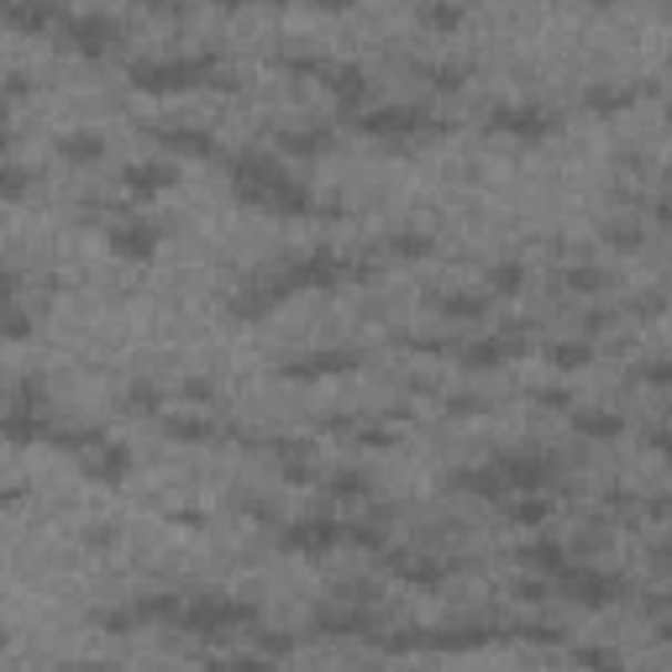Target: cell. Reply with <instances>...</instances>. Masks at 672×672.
Masks as SVG:
<instances>
[{"instance_id":"1","label":"cell","mask_w":672,"mask_h":672,"mask_svg":"<svg viewBox=\"0 0 672 672\" xmlns=\"http://www.w3.org/2000/svg\"><path fill=\"white\" fill-rule=\"evenodd\" d=\"M232 190H237L242 205H253L263 216H316L320 211L316 190L268 153H237L232 159Z\"/></svg>"},{"instance_id":"7","label":"cell","mask_w":672,"mask_h":672,"mask_svg":"<svg viewBox=\"0 0 672 672\" xmlns=\"http://www.w3.org/2000/svg\"><path fill=\"white\" fill-rule=\"evenodd\" d=\"M357 132L363 138H431V132H447V121H436L426 105H374L357 116Z\"/></svg>"},{"instance_id":"30","label":"cell","mask_w":672,"mask_h":672,"mask_svg":"<svg viewBox=\"0 0 672 672\" xmlns=\"http://www.w3.org/2000/svg\"><path fill=\"white\" fill-rule=\"evenodd\" d=\"M159 426L174 436V441H216L221 436V426L211 416H163Z\"/></svg>"},{"instance_id":"2","label":"cell","mask_w":672,"mask_h":672,"mask_svg":"<svg viewBox=\"0 0 672 672\" xmlns=\"http://www.w3.org/2000/svg\"><path fill=\"white\" fill-rule=\"evenodd\" d=\"M126 80L138 84V90H147V95H184V90H200V84L232 90V80L221 74V63L205 59V53H195V59H184V53H174V59H138V63H126Z\"/></svg>"},{"instance_id":"31","label":"cell","mask_w":672,"mask_h":672,"mask_svg":"<svg viewBox=\"0 0 672 672\" xmlns=\"http://www.w3.org/2000/svg\"><path fill=\"white\" fill-rule=\"evenodd\" d=\"M583 105L599 111V116H614V111H631L635 105V90L631 84H593L589 95H583Z\"/></svg>"},{"instance_id":"53","label":"cell","mask_w":672,"mask_h":672,"mask_svg":"<svg viewBox=\"0 0 672 672\" xmlns=\"http://www.w3.org/2000/svg\"><path fill=\"white\" fill-rule=\"evenodd\" d=\"M6 147H11V132H0V159H6Z\"/></svg>"},{"instance_id":"36","label":"cell","mask_w":672,"mask_h":672,"mask_svg":"<svg viewBox=\"0 0 672 672\" xmlns=\"http://www.w3.org/2000/svg\"><path fill=\"white\" fill-rule=\"evenodd\" d=\"M420 27H431V32H457V27H462V0H426V6H420Z\"/></svg>"},{"instance_id":"17","label":"cell","mask_w":672,"mask_h":672,"mask_svg":"<svg viewBox=\"0 0 672 672\" xmlns=\"http://www.w3.org/2000/svg\"><path fill=\"white\" fill-rule=\"evenodd\" d=\"M111 253L116 257H132V263H147V257L159 253V226L153 221H116L111 226Z\"/></svg>"},{"instance_id":"48","label":"cell","mask_w":672,"mask_h":672,"mask_svg":"<svg viewBox=\"0 0 672 672\" xmlns=\"http://www.w3.org/2000/svg\"><path fill=\"white\" fill-rule=\"evenodd\" d=\"M27 90H32V84H27V74H6V80H0V95H6V100H21Z\"/></svg>"},{"instance_id":"16","label":"cell","mask_w":672,"mask_h":672,"mask_svg":"<svg viewBox=\"0 0 672 672\" xmlns=\"http://www.w3.org/2000/svg\"><path fill=\"white\" fill-rule=\"evenodd\" d=\"M457 363L468 368V374H489V368H505L515 353H520V336L515 332H495V336H474V342H462L452 347Z\"/></svg>"},{"instance_id":"9","label":"cell","mask_w":672,"mask_h":672,"mask_svg":"<svg viewBox=\"0 0 672 672\" xmlns=\"http://www.w3.org/2000/svg\"><path fill=\"white\" fill-rule=\"evenodd\" d=\"M353 368H363V353L357 347H316V353L289 357L278 374L295 378V384H316V378H342V374H353Z\"/></svg>"},{"instance_id":"14","label":"cell","mask_w":672,"mask_h":672,"mask_svg":"<svg viewBox=\"0 0 672 672\" xmlns=\"http://www.w3.org/2000/svg\"><path fill=\"white\" fill-rule=\"evenodd\" d=\"M278 541H284V552H305V557L336 552L342 547V520H332V515H305L295 526H284Z\"/></svg>"},{"instance_id":"33","label":"cell","mask_w":672,"mask_h":672,"mask_svg":"<svg viewBox=\"0 0 672 672\" xmlns=\"http://www.w3.org/2000/svg\"><path fill=\"white\" fill-rule=\"evenodd\" d=\"M48 441H53V447H59V452H90V447H100V441H105V431H100V426H53V431H48Z\"/></svg>"},{"instance_id":"49","label":"cell","mask_w":672,"mask_h":672,"mask_svg":"<svg viewBox=\"0 0 672 672\" xmlns=\"http://www.w3.org/2000/svg\"><path fill=\"white\" fill-rule=\"evenodd\" d=\"M184 399H200V405H205V399H216V384H205V378H190V384H184Z\"/></svg>"},{"instance_id":"4","label":"cell","mask_w":672,"mask_h":672,"mask_svg":"<svg viewBox=\"0 0 672 672\" xmlns=\"http://www.w3.org/2000/svg\"><path fill=\"white\" fill-rule=\"evenodd\" d=\"M257 620V604L232 599V593H179L174 631L190 635H237Z\"/></svg>"},{"instance_id":"38","label":"cell","mask_w":672,"mask_h":672,"mask_svg":"<svg viewBox=\"0 0 672 672\" xmlns=\"http://www.w3.org/2000/svg\"><path fill=\"white\" fill-rule=\"evenodd\" d=\"M32 336V316L17 305V295L0 299V342H27Z\"/></svg>"},{"instance_id":"47","label":"cell","mask_w":672,"mask_h":672,"mask_svg":"<svg viewBox=\"0 0 672 672\" xmlns=\"http://www.w3.org/2000/svg\"><path fill=\"white\" fill-rule=\"evenodd\" d=\"M531 399L541 410H573V395H568V389H536Z\"/></svg>"},{"instance_id":"43","label":"cell","mask_w":672,"mask_h":672,"mask_svg":"<svg viewBox=\"0 0 672 672\" xmlns=\"http://www.w3.org/2000/svg\"><path fill=\"white\" fill-rule=\"evenodd\" d=\"M159 405H163V395L153 389V384H132V389H126V410H147V416H159Z\"/></svg>"},{"instance_id":"6","label":"cell","mask_w":672,"mask_h":672,"mask_svg":"<svg viewBox=\"0 0 672 672\" xmlns=\"http://www.w3.org/2000/svg\"><path fill=\"white\" fill-rule=\"evenodd\" d=\"M48 431H53V420H48V410H42V384L38 378L17 384L11 395L0 399V436H6V441L32 447V441H48Z\"/></svg>"},{"instance_id":"28","label":"cell","mask_w":672,"mask_h":672,"mask_svg":"<svg viewBox=\"0 0 672 672\" xmlns=\"http://www.w3.org/2000/svg\"><path fill=\"white\" fill-rule=\"evenodd\" d=\"M547 363H552V368H562V374H573V368H589V363H593V342H589V336L547 342Z\"/></svg>"},{"instance_id":"44","label":"cell","mask_w":672,"mask_h":672,"mask_svg":"<svg viewBox=\"0 0 672 672\" xmlns=\"http://www.w3.org/2000/svg\"><path fill=\"white\" fill-rule=\"evenodd\" d=\"M635 378H641V384H652V389H662V384L672 378V363H668V357H646V363L635 368Z\"/></svg>"},{"instance_id":"18","label":"cell","mask_w":672,"mask_h":672,"mask_svg":"<svg viewBox=\"0 0 672 672\" xmlns=\"http://www.w3.org/2000/svg\"><path fill=\"white\" fill-rule=\"evenodd\" d=\"M153 138L174 153V159H216L221 142L211 138V126H153Z\"/></svg>"},{"instance_id":"41","label":"cell","mask_w":672,"mask_h":672,"mask_svg":"<svg viewBox=\"0 0 672 672\" xmlns=\"http://www.w3.org/2000/svg\"><path fill=\"white\" fill-rule=\"evenodd\" d=\"M520 284H526V268L520 263H495L489 268V295H520Z\"/></svg>"},{"instance_id":"10","label":"cell","mask_w":672,"mask_h":672,"mask_svg":"<svg viewBox=\"0 0 672 672\" xmlns=\"http://www.w3.org/2000/svg\"><path fill=\"white\" fill-rule=\"evenodd\" d=\"M59 38H63V48L69 53H84V59H100V53H111L121 42V27L111 17H63L59 21Z\"/></svg>"},{"instance_id":"52","label":"cell","mask_w":672,"mask_h":672,"mask_svg":"<svg viewBox=\"0 0 672 672\" xmlns=\"http://www.w3.org/2000/svg\"><path fill=\"white\" fill-rule=\"evenodd\" d=\"M138 6H153V11H169L174 0H138Z\"/></svg>"},{"instance_id":"29","label":"cell","mask_w":672,"mask_h":672,"mask_svg":"<svg viewBox=\"0 0 672 672\" xmlns=\"http://www.w3.org/2000/svg\"><path fill=\"white\" fill-rule=\"evenodd\" d=\"M573 431L593 436V441H614L625 431V416H614V410H573Z\"/></svg>"},{"instance_id":"26","label":"cell","mask_w":672,"mask_h":672,"mask_svg":"<svg viewBox=\"0 0 672 672\" xmlns=\"http://www.w3.org/2000/svg\"><path fill=\"white\" fill-rule=\"evenodd\" d=\"M568 557H573V552H568V541H557V536H536V541L520 547V562H526L531 573H541V578H552Z\"/></svg>"},{"instance_id":"54","label":"cell","mask_w":672,"mask_h":672,"mask_svg":"<svg viewBox=\"0 0 672 672\" xmlns=\"http://www.w3.org/2000/svg\"><path fill=\"white\" fill-rule=\"evenodd\" d=\"M589 6H614V0H589Z\"/></svg>"},{"instance_id":"3","label":"cell","mask_w":672,"mask_h":672,"mask_svg":"<svg viewBox=\"0 0 672 672\" xmlns=\"http://www.w3.org/2000/svg\"><path fill=\"white\" fill-rule=\"evenodd\" d=\"M347 278H374V263H353V257L332 253V247H310L305 257L295 263H284L274 274L278 295H316V289H336V284H347Z\"/></svg>"},{"instance_id":"27","label":"cell","mask_w":672,"mask_h":672,"mask_svg":"<svg viewBox=\"0 0 672 672\" xmlns=\"http://www.w3.org/2000/svg\"><path fill=\"white\" fill-rule=\"evenodd\" d=\"M436 305H441V316H452V320H478V316H489L495 295L489 289H452V295H441Z\"/></svg>"},{"instance_id":"24","label":"cell","mask_w":672,"mask_h":672,"mask_svg":"<svg viewBox=\"0 0 672 672\" xmlns=\"http://www.w3.org/2000/svg\"><path fill=\"white\" fill-rule=\"evenodd\" d=\"M332 126H289V132H278V147L289 153V159H320V153H332Z\"/></svg>"},{"instance_id":"51","label":"cell","mask_w":672,"mask_h":672,"mask_svg":"<svg viewBox=\"0 0 672 672\" xmlns=\"http://www.w3.org/2000/svg\"><path fill=\"white\" fill-rule=\"evenodd\" d=\"M221 11H237V6H253V0H216Z\"/></svg>"},{"instance_id":"40","label":"cell","mask_w":672,"mask_h":672,"mask_svg":"<svg viewBox=\"0 0 672 672\" xmlns=\"http://www.w3.org/2000/svg\"><path fill=\"white\" fill-rule=\"evenodd\" d=\"M27 195H32V174L21 163L0 159V200H27Z\"/></svg>"},{"instance_id":"15","label":"cell","mask_w":672,"mask_h":672,"mask_svg":"<svg viewBox=\"0 0 672 672\" xmlns=\"http://www.w3.org/2000/svg\"><path fill=\"white\" fill-rule=\"evenodd\" d=\"M0 21L11 32H27V38H42L63 21V0H0Z\"/></svg>"},{"instance_id":"8","label":"cell","mask_w":672,"mask_h":672,"mask_svg":"<svg viewBox=\"0 0 672 672\" xmlns=\"http://www.w3.org/2000/svg\"><path fill=\"white\" fill-rule=\"evenodd\" d=\"M499 478H505V489L510 495H536V489H552L557 474H562V462L547 452H510V457H495Z\"/></svg>"},{"instance_id":"32","label":"cell","mask_w":672,"mask_h":672,"mask_svg":"<svg viewBox=\"0 0 672 672\" xmlns=\"http://www.w3.org/2000/svg\"><path fill=\"white\" fill-rule=\"evenodd\" d=\"M515 505H510V520L515 526H547L552 520V499H547V489H536V495H510Z\"/></svg>"},{"instance_id":"34","label":"cell","mask_w":672,"mask_h":672,"mask_svg":"<svg viewBox=\"0 0 672 672\" xmlns=\"http://www.w3.org/2000/svg\"><path fill=\"white\" fill-rule=\"evenodd\" d=\"M420 80L431 84V90H441V95H452V90H462V84L474 80V69L468 63H420Z\"/></svg>"},{"instance_id":"22","label":"cell","mask_w":672,"mask_h":672,"mask_svg":"<svg viewBox=\"0 0 672 672\" xmlns=\"http://www.w3.org/2000/svg\"><path fill=\"white\" fill-rule=\"evenodd\" d=\"M121 184H126L132 195H163V190H174V184H179V169H174V163H163V159L132 163V169L121 174Z\"/></svg>"},{"instance_id":"25","label":"cell","mask_w":672,"mask_h":672,"mask_svg":"<svg viewBox=\"0 0 672 672\" xmlns=\"http://www.w3.org/2000/svg\"><path fill=\"white\" fill-rule=\"evenodd\" d=\"M452 489H462V495H478V499H510V489H505V478H499L495 462H483V468H457L452 474Z\"/></svg>"},{"instance_id":"45","label":"cell","mask_w":672,"mask_h":672,"mask_svg":"<svg viewBox=\"0 0 672 672\" xmlns=\"http://www.w3.org/2000/svg\"><path fill=\"white\" fill-rule=\"evenodd\" d=\"M573 662H583V668H620V656L604 652V646H573Z\"/></svg>"},{"instance_id":"5","label":"cell","mask_w":672,"mask_h":672,"mask_svg":"<svg viewBox=\"0 0 672 672\" xmlns=\"http://www.w3.org/2000/svg\"><path fill=\"white\" fill-rule=\"evenodd\" d=\"M552 593L557 599H568V604H583V610H604V604H614V599H625V578L568 557V562L552 573Z\"/></svg>"},{"instance_id":"11","label":"cell","mask_w":672,"mask_h":672,"mask_svg":"<svg viewBox=\"0 0 672 672\" xmlns=\"http://www.w3.org/2000/svg\"><path fill=\"white\" fill-rule=\"evenodd\" d=\"M310 631L320 635H374L378 631V610L363 599H332L310 614Z\"/></svg>"},{"instance_id":"39","label":"cell","mask_w":672,"mask_h":672,"mask_svg":"<svg viewBox=\"0 0 672 672\" xmlns=\"http://www.w3.org/2000/svg\"><path fill=\"white\" fill-rule=\"evenodd\" d=\"M604 242H610V247H620V253H631V247H641V242H646V232H641V221H635V216H620V221H610V226H604Z\"/></svg>"},{"instance_id":"21","label":"cell","mask_w":672,"mask_h":672,"mask_svg":"<svg viewBox=\"0 0 672 672\" xmlns=\"http://www.w3.org/2000/svg\"><path fill=\"white\" fill-rule=\"evenodd\" d=\"M316 80L326 84V90H332L342 105H363V100H368V74H363L357 63H332V59H326Z\"/></svg>"},{"instance_id":"46","label":"cell","mask_w":672,"mask_h":672,"mask_svg":"<svg viewBox=\"0 0 672 672\" xmlns=\"http://www.w3.org/2000/svg\"><path fill=\"white\" fill-rule=\"evenodd\" d=\"M447 410H452V416H483V410H489V399H483V395H452V399H447Z\"/></svg>"},{"instance_id":"19","label":"cell","mask_w":672,"mask_h":672,"mask_svg":"<svg viewBox=\"0 0 672 672\" xmlns=\"http://www.w3.org/2000/svg\"><path fill=\"white\" fill-rule=\"evenodd\" d=\"M495 625H483V620H468V625H447V631H420V646L426 652H474L483 641H495Z\"/></svg>"},{"instance_id":"42","label":"cell","mask_w":672,"mask_h":672,"mask_svg":"<svg viewBox=\"0 0 672 672\" xmlns=\"http://www.w3.org/2000/svg\"><path fill=\"white\" fill-rule=\"evenodd\" d=\"M431 247H436L431 232H395V237H389V253L395 257H426Z\"/></svg>"},{"instance_id":"50","label":"cell","mask_w":672,"mask_h":672,"mask_svg":"<svg viewBox=\"0 0 672 672\" xmlns=\"http://www.w3.org/2000/svg\"><path fill=\"white\" fill-rule=\"evenodd\" d=\"M305 6H316V11H353V0H305Z\"/></svg>"},{"instance_id":"37","label":"cell","mask_w":672,"mask_h":672,"mask_svg":"<svg viewBox=\"0 0 672 672\" xmlns=\"http://www.w3.org/2000/svg\"><path fill=\"white\" fill-rule=\"evenodd\" d=\"M562 284H568L573 295H604V289H610V274H604V268H593V263H578V268L562 274Z\"/></svg>"},{"instance_id":"12","label":"cell","mask_w":672,"mask_h":672,"mask_svg":"<svg viewBox=\"0 0 672 672\" xmlns=\"http://www.w3.org/2000/svg\"><path fill=\"white\" fill-rule=\"evenodd\" d=\"M557 126H562V116L557 111H547V105H495L489 111V132H505V138H552Z\"/></svg>"},{"instance_id":"20","label":"cell","mask_w":672,"mask_h":672,"mask_svg":"<svg viewBox=\"0 0 672 672\" xmlns=\"http://www.w3.org/2000/svg\"><path fill=\"white\" fill-rule=\"evenodd\" d=\"M80 468H84V478H95V483H121V478L132 474V452H126L121 441H100V447L80 452Z\"/></svg>"},{"instance_id":"13","label":"cell","mask_w":672,"mask_h":672,"mask_svg":"<svg viewBox=\"0 0 672 672\" xmlns=\"http://www.w3.org/2000/svg\"><path fill=\"white\" fill-rule=\"evenodd\" d=\"M384 568L405 583H416V589H441L452 578V562H441L431 552H410V547H384Z\"/></svg>"},{"instance_id":"23","label":"cell","mask_w":672,"mask_h":672,"mask_svg":"<svg viewBox=\"0 0 672 672\" xmlns=\"http://www.w3.org/2000/svg\"><path fill=\"white\" fill-rule=\"evenodd\" d=\"M59 159L84 169V163H100L105 159V138H100L95 126H74V132H63L59 138Z\"/></svg>"},{"instance_id":"35","label":"cell","mask_w":672,"mask_h":672,"mask_svg":"<svg viewBox=\"0 0 672 672\" xmlns=\"http://www.w3.org/2000/svg\"><path fill=\"white\" fill-rule=\"evenodd\" d=\"M326 495L332 499H353V505H363V499L374 495V478L357 474V468H342V474L326 478Z\"/></svg>"}]
</instances>
